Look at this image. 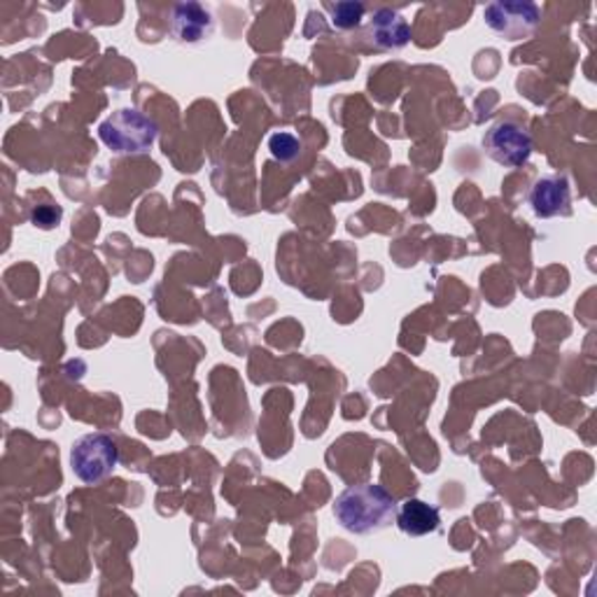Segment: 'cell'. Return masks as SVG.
<instances>
[{
    "label": "cell",
    "instance_id": "1",
    "mask_svg": "<svg viewBox=\"0 0 597 597\" xmlns=\"http://www.w3.org/2000/svg\"><path fill=\"white\" fill-rule=\"evenodd\" d=\"M334 516L355 535H372L385 530L397 518V502L383 486L362 484L343 490L334 499Z\"/></svg>",
    "mask_w": 597,
    "mask_h": 597
},
{
    "label": "cell",
    "instance_id": "2",
    "mask_svg": "<svg viewBox=\"0 0 597 597\" xmlns=\"http://www.w3.org/2000/svg\"><path fill=\"white\" fill-rule=\"evenodd\" d=\"M156 122L135 108L112 112L99 127V138L114 154H148L156 143Z\"/></svg>",
    "mask_w": 597,
    "mask_h": 597
},
{
    "label": "cell",
    "instance_id": "3",
    "mask_svg": "<svg viewBox=\"0 0 597 597\" xmlns=\"http://www.w3.org/2000/svg\"><path fill=\"white\" fill-rule=\"evenodd\" d=\"M120 463V448L108 434H87L73 444L71 467L87 486H97L108 478Z\"/></svg>",
    "mask_w": 597,
    "mask_h": 597
},
{
    "label": "cell",
    "instance_id": "4",
    "mask_svg": "<svg viewBox=\"0 0 597 597\" xmlns=\"http://www.w3.org/2000/svg\"><path fill=\"white\" fill-rule=\"evenodd\" d=\"M484 19L490 31L507 40L533 36L542 21V8L530 0H495L486 6Z\"/></svg>",
    "mask_w": 597,
    "mask_h": 597
},
{
    "label": "cell",
    "instance_id": "5",
    "mask_svg": "<svg viewBox=\"0 0 597 597\" xmlns=\"http://www.w3.org/2000/svg\"><path fill=\"white\" fill-rule=\"evenodd\" d=\"M484 150L493 162L507 169H518L530 162L533 135L516 122H497L484 135Z\"/></svg>",
    "mask_w": 597,
    "mask_h": 597
},
{
    "label": "cell",
    "instance_id": "6",
    "mask_svg": "<svg viewBox=\"0 0 597 597\" xmlns=\"http://www.w3.org/2000/svg\"><path fill=\"white\" fill-rule=\"evenodd\" d=\"M215 29L213 12L201 3H178L171 12V36L178 42L196 44L209 40Z\"/></svg>",
    "mask_w": 597,
    "mask_h": 597
},
{
    "label": "cell",
    "instance_id": "7",
    "mask_svg": "<svg viewBox=\"0 0 597 597\" xmlns=\"http://www.w3.org/2000/svg\"><path fill=\"white\" fill-rule=\"evenodd\" d=\"M530 205L537 217H569L571 215V190L565 175H546L537 180L530 190Z\"/></svg>",
    "mask_w": 597,
    "mask_h": 597
},
{
    "label": "cell",
    "instance_id": "8",
    "mask_svg": "<svg viewBox=\"0 0 597 597\" xmlns=\"http://www.w3.org/2000/svg\"><path fill=\"white\" fill-rule=\"evenodd\" d=\"M364 38L376 50H402L411 40V27L397 10L381 8L370 19Z\"/></svg>",
    "mask_w": 597,
    "mask_h": 597
},
{
    "label": "cell",
    "instance_id": "9",
    "mask_svg": "<svg viewBox=\"0 0 597 597\" xmlns=\"http://www.w3.org/2000/svg\"><path fill=\"white\" fill-rule=\"evenodd\" d=\"M397 525L399 530L408 537H425L439 530L442 516L439 509L423 499H406L397 509Z\"/></svg>",
    "mask_w": 597,
    "mask_h": 597
},
{
    "label": "cell",
    "instance_id": "10",
    "mask_svg": "<svg viewBox=\"0 0 597 597\" xmlns=\"http://www.w3.org/2000/svg\"><path fill=\"white\" fill-rule=\"evenodd\" d=\"M330 12L332 27L338 31H353L362 24L366 8L362 3H355V0H343V3H325L323 6Z\"/></svg>",
    "mask_w": 597,
    "mask_h": 597
},
{
    "label": "cell",
    "instance_id": "11",
    "mask_svg": "<svg viewBox=\"0 0 597 597\" xmlns=\"http://www.w3.org/2000/svg\"><path fill=\"white\" fill-rule=\"evenodd\" d=\"M302 141L290 131H275L269 135V152L273 159H279L281 164H292L302 156Z\"/></svg>",
    "mask_w": 597,
    "mask_h": 597
},
{
    "label": "cell",
    "instance_id": "12",
    "mask_svg": "<svg viewBox=\"0 0 597 597\" xmlns=\"http://www.w3.org/2000/svg\"><path fill=\"white\" fill-rule=\"evenodd\" d=\"M61 209L59 205H52V203H44V205H36L33 213H31V222L40 229H54L59 222H61Z\"/></svg>",
    "mask_w": 597,
    "mask_h": 597
}]
</instances>
